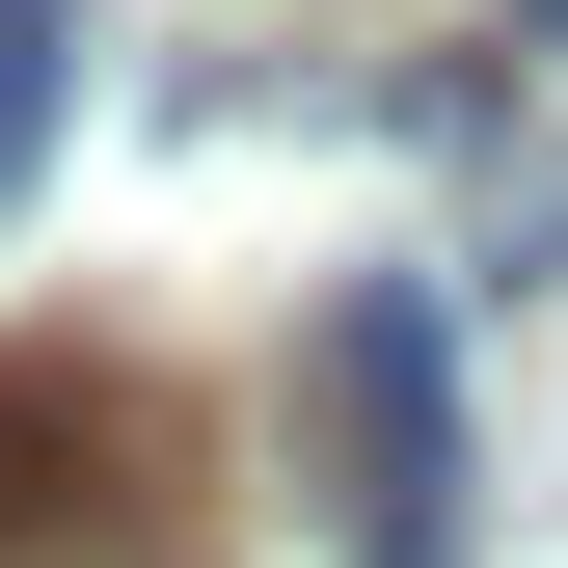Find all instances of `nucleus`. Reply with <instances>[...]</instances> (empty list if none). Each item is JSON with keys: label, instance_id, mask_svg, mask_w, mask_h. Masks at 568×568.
<instances>
[{"label": "nucleus", "instance_id": "obj_3", "mask_svg": "<svg viewBox=\"0 0 568 568\" xmlns=\"http://www.w3.org/2000/svg\"><path fill=\"white\" fill-rule=\"evenodd\" d=\"M54 82H82V0H0V190L54 163Z\"/></svg>", "mask_w": 568, "mask_h": 568}, {"label": "nucleus", "instance_id": "obj_4", "mask_svg": "<svg viewBox=\"0 0 568 568\" xmlns=\"http://www.w3.org/2000/svg\"><path fill=\"white\" fill-rule=\"evenodd\" d=\"M515 54H568V0H515Z\"/></svg>", "mask_w": 568, "mask_h": 568}, {"label": "nucleus", "instance_id": "obj_2", "mask_svg": "<svg viewBox=\"0 0 568 568\" xmlns=\"http://www.w3.org/2000/svg\"><path fill=\"white\" fill-rule=\"evenodd\" d=\"M82 460H109V379L0 352V541H28V515H82Z\"/></svg>", "mask_w": 568, "mask_h": 568}, {"label": "nucleus", "instance_id": "obj_1", "mask_svg": "<svg viewBox=\"0 0 568 568\" xmlns=\"http://www.w3.org/2000/svg\"><path fill=\"white\" fill-rule=\"evenodd\" d=\"M298 406H325V515L352 568H460V352L406 271H352V298L298 325Z\"/></svg>", "mask_w": 568, "mask_h": 568}]
</instances>
